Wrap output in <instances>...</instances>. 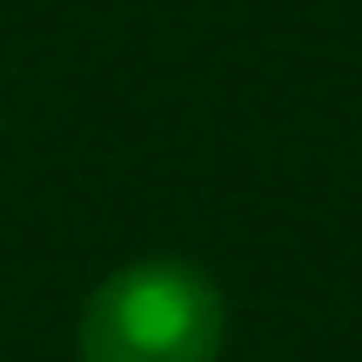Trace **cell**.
Masks as SVG:
<instances>
[{"label": "cell", "mask_w": 362, "mask_h": 362, "mask_svg": "<svg viewBox=\"0 0 362 362\" xmlns=\"http://www.w3.org/2000/svg\"><path fill=\"white\" fill-rule=\"evenodd\" d=\"M228 302L215 275L181 255H141L88 296L74 329L81 362H215Z\"/></svg>", "instance_id": "6da1fadb"}]
</instances>
